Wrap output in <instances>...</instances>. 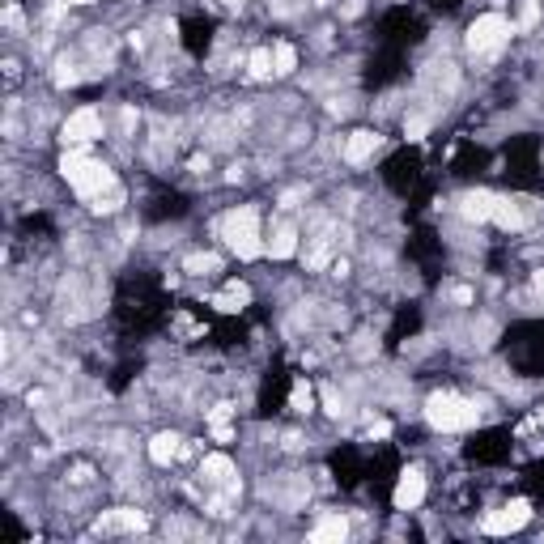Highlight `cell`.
<instances>
[{
    "instance_id": "7c38bea8",
    "label": "cell",
    "mask_w": 544,
    "mask_h": 544,
    "mask_svg": "<svg viewBox=\"0 0 544 544\" xmlns=\"http://www.w3.org/2000/svg\"><path fill=\"white\" fill-rule=\"evenodd\" d=\"M345 536H349L345 515H323V519L315 523V532H311V540H319V544H340Z\"/></svg>"
},
{
    "instance_id": "5b68a950",
    "label": "cell",
    "mask_w": 544,
    "mask_h": 544,
    "mask_svg": "<svg viewBox=\"0 0 544 544\" xmlns=\"http://www.w3.org/2000/svg\"><path fill=\"white\" fill-rule=\"evenodd\" d=\"M511 34V26H506V17L502 13H485V17H477L472 26H468V51H498L502 47V38Z\"/></svg>"
},
{
    "instance_id": "5bb4252c",
    "label": "cell",
    "mask_w": 544,
    "mask_h": 544,
    "mask_svg": "<svg viewBox=\"0 0 544 544\" xmlns=\"http://www.w3.org/2000/svg\"><path fill=\"white\" fill-rule=\"evenodd\" d=\"M494 221H498L502 230H523V226H528L523 209H519L515 200H502V196H498V204H494Z\"/></svg>"
},
{
    "instance_id": "7402d4cb",
    "label": "cell",
    "mask_w": 544,
    "mask_h": 544,
    "mask_svg": "<svg viewBox=\"0 0 544 544\" xmlns=\"http://www.w3.org/2000/svg\"><path fill=\"white\" fill-rule=\"evenodd\" d=\"M404 132H409V140H426L430 119H426V115H409V119H404Z\"/></svg>"
},
{
    "instance_id": "d4e9b609",
    "label": "cell",
    "mask_w": 544,
    "mask_h": 544,
    "mask_svg": "<svg viewBox=\"0 0 544 544\" xmlns=\"http://www.w3.org/2000/svg\"><path fill=\"white\" fill-rule=\"evenodd\" d=\"M323 404H328L332 417H340V396H336V387H323Z\"/></svg>"
},
{
    "instance_id": "cb8c5ba5",
    "label": "cell",
    "mask_w": 544,
    "mask_h": 544,
    "mask_svg": "<svg viewBox=\"0 0 544 544\" xmlns=\"http://www.w3.org/2000/svg\"><path fill=\"white\" fill-rule=\"evenodd\" d=\"M230 413H234V404H217V409H209V426H226Z\"/></svg>"
},
{
    "instance_id": "484cf974",
    "label": "cell",
    "mask_w": 544,
    "mask_h": 544,
    "mask_svg": "<svg viewBox=\"0 0 544 544\" xmlns=\"http://www.w3.org/2000/svg\"><path fill=\"white\" fill-rule=\"evenodd\" d=\"M387 434H392V426H387V421H374V426H370V438H387Z\"/></svg>"
},
{
    "instance_id": "7a4b0ae2",
    "label": "cell",
    "mask_w": 544,
    "mask_h": 544,
    "mask_svg": "<svg viewBox=\"0 0 544 544\" xmlns=\"http://www.w3.org/2000/svg\"><path fill=\"white\" fill-rule=\"evenodd\" d=\"M426 421L434 426V430H472L477 421H481V409L472 404V400H464V396H451V392H438V396H430L426 400Z\"/></svg>"
},
{
    "instance_id": "ffe728a7",
    "label": "cell",
    "mask_w": 544,
    "mask_h": 544,
    "mask_svg": "<svg viewBox=\"0 0 544 544\" xmlns=\"http://www.w3.org/2000/svg\"><path fill=\"white\" fill-rule=\"evenodd\" d=\"M272 64H277V72H281V77H289V72L298 68V51H294L289 43H277V51H272Z\"/></svg>"
},
{
    "instance_id": "e0dca14e",
    "label": "cell",
    "mask_w": 544,
    "mask_h": 544,
    "mask_svg": "<svg viewBox=\"0 0 544 544\" xmlns=\"http://www.w3.org/2000/svg\"><path fill=\"white\" fill-rule=\"evenodd\" d=\"M119 204H123V187H119V183H111L106 191H98V196H94V204H89V209H94V213H119Z\"/></svg>"
},
{
    "instance_id": "30bf717a",
    "label": "cell",
    "mask_w": 544,
    "mask_h": 544,
    "mask_svg": "<svg viewBox=\"0 0 544 544\" xmlns=\"http://www.w3.org/2000/svg\"><path fill=\"white\" fill-rule=\"evenodd\" d=\"M379 149V132H370V128H362V132H353L349 136V145H345V162H353V166H362L370 153Z\"/></svg>"
},
{
    "instance_id": "d6986e66",
    "label": "cell",
    "mask_w": 544,
    "mask_h": 544,
    "mask_svg": "<svg viewBox=\"0 0 544 544\" xmlns=\"http://www.w3.org/2000/svg\"><path fill=\"white\" fill-rule=\"evenodd\" d=\"M191 277H204V272H217L221 268V260L213 255V251H196V255H187V264H183Z\"/></svg>"
},
{
    "instance_id": "603a6c76",
    "label": "cell",
    "mask_w": 544,
    "mask_h": 544,
    "mask_svg": "<svg viewBox=\"0 0 544 544\" xmlns=\"http://www.w3.org/2000/svg\"><path fill=\"white\" fill-rule=\"evenodd\" d=\"M77 81H81V72H77L68 60H60V64H55V85H77Z\"/></svg>"
},
{
    "instance_id": "52a82bcc",
    "label": "cell",
    "mask_w": 544,
    "mask_h": 544,
    "mask_svg": "<svg viewBox=\"0 0 544 544\" xmlns=\"http://www.w3.org/2000/svg\"><path fill=\"white\" fill-rule=\"evenodd\" d=\"M421 498H426L421 468H404L400 472V485H396V511H413V506H421Z\"/></svg>"
},
{
    "instance_id": "ba28073f",
    "label": "cell",
    "mask_w": 544,
    "mask_h": 544,
    "mask_svg": "<svg viewBox=\"0 0 544 544\" xmlns=\"http://www.w3.org/2000/svg\"><path fill=\"white\" fill-rule=\"evenodd\" d=\"M494 204H498L494 191H468L460 200V213H464V221H494Z\"/></svg>"
},
{
    "instance_id": "3957f363",
    "label": "cell",
    "mask_w": 544,
    "mask_h": 544,
    "mask_svg": "<svg viewBox=\"0 0 544 544\" xmlns=\"http://www.w3.org/2000/svg\"><path fill=\"white\" fill-rule=\"evenodd\" d=\"M221 234H226V243L243 255V260H255L260 251H264V243H260V217H255V209H238V213H230L226 221H221Z\"/></svg>"
},
{
    "instance_id": "6da1fadb",
    "label": "cell",
    "mask_w": 544,
    "mask_h": 544,
    "mask_svg": "<svg viewBox=\"0 0 544 544\" xmlns=\"http://www.w3.org/2000/svg\"><path fill=\"white\" fill-rule=\"evenodd\" d=\"M60 174H64L85 200H94L98 191H106V187L115 183V174H111L102 162L85 157V149H64V157H60Z\"/></svg>"
},
{
    "instance_id": "8992f818",
    "label": "cell",
    "mask_w": 544,
    "mask_h": 544,
    "mask_svg": "<svg viewBox=\"0 0 544 544\" xmlns=\"http://www.w3.org/2000/svg\"><path fill=\"white\" fill-rule=\"evenodd\" d=\"M528 519H532V502L515 498V502H506L502 511H489V515L481 519V528H485L489 536H511V532H519Z\"/></svg>"
},
{
    "instance_id": "4316f807",
    "label": "cell",
    "mask_w": 544,
    "mask_h": 544,
    "mask_svg": "<svg viewBox=\"0 0 544 544\" xmlns=\"http://www.w3.org/2000/svg\"><path fill=\"white\" fill-rule=\"evenodd\" d=\"M213 438H217V443H230V438H234V430H230V426H213Z\"/></svg>"
},
{
    "instance_id": "83f0119b",
    "label": "cell",
    "mask_w": 544,
    "mask_h": 544,
    "mask_svg": "<svg viewBox=\"0 0 544 544\" xmlns=\"http://www.w3.org/2000/svg\"><path fill=\"white\" fill-rule=\"evenodd\" d=\"M536 17H540V9H536V4H528V9H523V26H532Z\"/></svg>"
},
{
    "instance_id": "9c48e42d",
    "label": "cell",
    "mask_w": 544,
    "mask_h": 544,
    "mask_svg": "<svg viewBox=\"0 0 544 544\" xmlns=\"http://www.w3.org/2000/svg\"><path fill=\"white\" fill-rule=\"evenodd\" d=\"M145 528H149V519L140 511H106L98 519V532H145Z\"/></svg>"
},
{
    "instance_id": "9a60e30c",
    "label": "cell",
    "mask_w": 544,
    "mask_h": 544,
    "mask_svg": "<svg viewBox=\"0 0 544 544\" xmlns=\"http://www.w3.org/2000/svg\"><path fill=\"white\" fill-rule=\"evenodd\" d=\"M268 251H272V260H289V255L298 251V230H294V226H281V230L268 238Z\"/></svg>"
},
{
    "instance_id": "f546056e",
    "label": "cell",
    "mask_w": 544,
    "mask_h": 544,
    "mask_svg": "<svg viewBox=\"0 0 544 544\" xmlns=\"http://www.w3.org/2000/svg\"><path fill=\"white\" fill-rule=\"evenodd\" d=\"M64 4H94V0H64Z\"/></svg>"
},
{
    "instance_id": "f1b7e54d",
    "label": "cell",
    "mask_w": 544,
    "mask_h": 544,
    "mask_svg": "<svg viewBox=\"0 0 544 544\" xmlns=\"http://www.w3.org/2000/svg\"><path fill=\"white\" fill-rule=\"evenodd\" d=\"M532 285H536V294H540V298H544V268H540V272H536V277H532Z\"/></svg>"
},
{
    "instance_id": "44dd1931",
    "label": "cell",
    "mask_w": 544,
    "mask_h": 544,
    "mask_svg": "<svg viewBox=\"0 0 544 544\" xmlns=\"http://www.w3.org/2000/svg\"><path fill=\"white\" fill-rule=\"evenodd\" d=\"M289 409H294V413H311V409H315V396H311L306 383H294V392H289Z\"/></svg>"
},
{
    "instance_id": "ac0fdd59",
    "label": "cell",
    "mask_w": 544,
    "mask_h": 544,
    "mask_svg": "<svg viewBox=\"0 0 544 544\" xmlns=\"http://www.w3.org/2000/svg\"><path fill=\"white\" fill-rule=\"evenodd\" d=\"M247 72H251V77H260V81H264V77H272V72H277V64H272V51H268V47L251 51V60H247Z\"/></svg>"
},
{
    "instance_id": "8fae6325",
    "label": "cell",
    "mask_w": 544,
    "mask_h": 544,
    "mask_svg": "<svg viewBox=\"0 0 544 544\" xmlns=\"http://www.w3.org/2000/svg\"><path fill=\"white\" fill-rule=\"evenodd\" d=\"M179 455H183V438H179V434H157V438L149 443V460H153V464H162V468H166V464H174Z\"/></svg>"
},
{
    "instance_id": "4dcf8cb0",
    "label": "cell",
    "mask_w": 544,
    "mask_h": 544,
    "mask_svg": "<svg viewBox=\"0 0 544 544\" xmlns=\"http://www.w3.org/2000/svg\"><path fill=\"white\" fill-rule=\"evenodd\" d=\"M226 4H230V9H238V4H243V0H226Z\"/></svg>"
},
{
    "instance_id": "2e32d148",
    "label": "cell",
    "mask_w": 544,
    "mask_h": 544,
    "mask_svg": "<svg viewBox=\"0 0 544 544\" xmlns=\"http://www.w3.org/2000/svg\"><path fill=\"white\" fill-rule=\"evenodd\" d=\"M247 302H251V289H247V285H230L226 294H217V298H213V306H217L221 315H234V311H243Z\"/></svg>"
},
{
    "instance_id": "4fadbf2b",
    "label": "cell",
    "mask_w": 544,
    "mask_h": 544,
    "mask_svg": "<svg viewBox=\"0 0 544 544\" xmlns=\"http://www.w3.org/2000/svg\"><path fill=\"white\" fill-rule=\"evenodd\" d=\"M200 477H204L209 485H234V464H230V455H204Z\"/></svg>"
},
{
    "instance_id": "277c9868",
    "label": "cell",
    "mask_w": 544,
    "mask_h": 544,
    "mask_svg": "<svg viewBox=\"0 0 544 544\" xmlns=\"http://www.w3.org/2000/svg\"><path fill=\"white\" fill-rule=\"evenodd\" d=\"M102 136V115L98 111H72L68 119H64V128H60V140H64V149H85V145H94Z\"/></svg>"
}]
</instances>
